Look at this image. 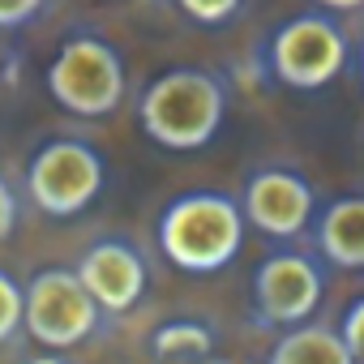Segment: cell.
<instances>
[{
  "label": "cell",
  "mask_w": 364,
  "mask_h": 364,
  "mask_svg": "<svg viewBox=\"0 0 364 364\" xmlns=\"http://www.w3.org/2000/svg\"><path fill=\"white\" fill-rule=\"evenodd\" d=\"M245 210L240 198L219 189H189L163 206L159 215V249L185 274H219L245 249Z\"/></svg>",
  "instance_id": "6da1fadb"
},
{
  "label": "cell",
  "mask_w": 364,
  "mask_h": 364,
  "mask_svg": "<svg viewBox=\"0 0 364 364\" xmlns=\"http://www.w3.org/2000/svg\"><path fill=\"white\" fill-rule=\"evenodd\" d=\"M223 116H228V90L206 69H167L137 99L141 133L154 146L180 154L210 146L223 129Z\"/></svg>",
  "instance_id": "7a4b0ae2"
},
{
  "label": "cell",
  "mask_w": 364,
  "mask_h": 364,
  "mask_svg": "<svg viewBox=\"0 0 364 364\" xmlns=\"http://www.w3.org/2000/svg\"><path fill=\"white\" fill-rule=\"evenodd\" d=\"M48 95L56 99V107H65L69 116L82 120H99L112 116L124 99V56L99 39V35H69L60 43V52L48 65Z\"/></svg>",
  "instance_id": "3957f363"
},
{
  "label": "cell",
  "mask_w": 364,
  "mask_h": 364,
  "mask_svg": "<svg viewBox=\"0 0 364 364\" xmlns=\"http://www.w3.org/2000/svg\"><path fill=\"white\" fill-rule=\"evenodd\" d=\"M103 309L69 266H48L22 287V334L48 351L82 347L99 334Z\"/></svg>",
  "instance_id": "277c9868"
},
{
  "label": "cell",
  "mask_w": 364,
  "mask_h": 364,
  "mask_svg": "<svg viewBox=\"0 0 364 364\" xmlns=\"http://www.w3.org/2000/svg\"><path fill=\"white\" fill-rule=\"evenodd\" d=\"M103 185H107V163L82 137H52L26 163V198L52 219L82 215L86 206H95Z\"/></svg>",
  "instance_id": "5b68a950"
},
{
  "label": "cell",
  "mask_w": 364,
  "mask_h": 364,
  "mask_svg": "<svg viewBox=\"0 0 364 364\" xmlns=\"http://www.w3.org/2000/svg\"><path fill=\"white\" fill-rule=\"evenodd\" d=\"M347 52H351L347 31L334 22L330 9H317L274 26L266 43V65L287 90H321L343 73Z\"/></svg>",
  "instance_id": "8992f818"
},
{
  "label": "cell",
  "mask_w": 364,
  "mask_h": 364,
  "mask_svg": "<svg viewBox=\"0 0 364 364\" xmlns=\"http://www.w3.org/2000/svg\"><path fill=\"white\" fill-rule=\"evenodd\" d=\"M326 296V270L313 253L279 249L253 270V317L266 330H287L317 313Z\"/></svg>",
  "instance_id": "52a82bcc"
},
{
  "label": "cell",
  "mask_w": 364,
  "mask_h": 364,
  "mask_svg": "<svg viewBox=\"0 0 364 364\" xmlns=\"http://www.w3.org/2000/svg\"><path fill=\"white\" fill-rule=\"evenodd\" d=\"M245 223L270 240H296L313 228L317 215V189L291 167H262L249 176L240 193Z\"/></svg>",
  "instance_id": "ba28073f"
},
{
  "label": "cell",
  "mask_w": 364,
  "mask_h": 364,
  "mask_svg": "<svg viewBox=\"0 0 364 364\" xmlns=\"http://www.w3.org/2000/svg\"><path fill=\"white\" fill-rule=\"evenodd\" d=\"M77 279L86 283V291L95 296V304L103 313H129L133 304H141L150 270L146 257L137 253V245L120 240V236H103L95 240L82 257H77Z\"/></svg>",
  "instance_id": "9c48e42d"
},
{
  "label": "cell",
  "mask_w": 364,
  "mask_h": 364,
  "mask_svg": "<svg viewBox=\"0 0 364 364\" xmlns=\"http://www.w3.org/2000/svg\"><path fill=\"white\" fill-rule=\"evenodd\" d=\"M317 249L338 270H364V193L334 198L321 215H313Z\"/></svg>",
  "instance_id": "30bf717a"
},
{
  "label": "cell",
  "mask_w": 364,
  "mask_h": 364,
  "mask_svg": "<svg viewBox=\"0 0 364 364\" xmlns=\"http://www.w3.org/2000/svg\"><path fill=\"white\" fill-rule=\"evenodd\" d=\"M270 360L274 364H351L347 360V347H343V334L326 321H296L287 326L274 347H270Z\"/></svg>",
  "instance_id": "8fae6325"
},
{
  "label": "cell",
  "mask_w": 364,
  "mask_h": 364,
  "mask_svg": "<svg viewBox=\"0 0 364 364\" xmlns=\"http://www.w3.org/2000/svg\"><path fill=\"white\" fill-rule=\"evenodd\" d=\"M150 355L154 360H210L215 355V326L198 321V317H171L150 334Z\"/></svg>",
  "instance_id": "7c38bea8"
},
{
  "label": "cell",
  "mask_w": 364,
  "mask_h": 364,
  "mask_svg": "<svg viewBox=\"0 0 364 364\" xmlns=\"http://www.w3.org/2000/svg\"><path fill=\"white\" fill-rule=\"evenodd\" d=\"M22 334V287L14 274L0 270V347Z\"/></svg>",
  "instance_id": "4fadbf2b"
},
{
  "label": "cell",
  "mask_w": 364,
  "mask_h": 364,
  "mask_svg": "<svg viewBox=\"0 0 364 364\" xmlns=\"http://www.w3.org/2000/svg\"><path fill=\"white\" fill-rule=\"evenodd\" d=\"M176 5H180V14H185L189 22H198V26H228L240 14L245 0H176Z\"/></svg>",
  "instance_id": "5bb4252c"
},
{
  "label": "cell",
  "mask_w": 364,
  "mask_h": 364,
  "mask_svg": "<svg viewBox=\"0 0 364 364\" xmlns=\"http://www.w3.org/2000/svg\"><path fill=\"white\" fill-rule=\"evenodd\" d=\"M338 334H343L347 360H351V364H364V296H355V300L347 304V313H343V326H338Z\"/></svg>",
  "instance_id": "9a60e30c"
},
{
  "label": "cell",
  "mask_w": 364,
  "mask_h": 364,
  "mask_svg": "<svg viewBox=\"0 0 364 364\" xmlns=\"http://www.w3.org/2000/svg\"><path fill=\"white\" fill-rule=\"evenodd\" d=\"M43 9V0H0V31H18Z\"/></svg>",
  "instance_id": "2e32d148"
},
{
  "label": "cell",
  "mask_w": 364,
  "mask_h": 364,
  "mask_svg": "<svg viewBox=\"0 0 364 364\" xmlns=\"http://www.w3.org/2000/svg\"><path fill=\"white\" fill-rule=\"evenodd\" d=\"M18 228V193L9 189V180L0 176V240Z\"/></svg>",
  "instance_id": "e0dca14e"
},
{
  "label": "cell",
  "mask_w": 364,
  "mask_h": 364,
  "mask_svg": "<svg viewBox=\"0 0 364 364\" xmlns=\"http://www.w3.org/2000/svg\"><path fill=\"white\" fill-rule=\"evenodd\" d=\"M317 9H330V14H355L364 9V0H313Z\"/></svg>",
  "instance_id": "ac0fdd59"
},
{
  "label": "cell",
  "mask_w": 364,
  "mask_h": 364,
  "mask_svg": "<svg viewBox=\"0 0 364 364\" xmlns=\"http://www.w3.org/2000/svg\"><path fill=\"white\" fill-rule=\"evenodd\" d=\"M355 73H360V82H364V43H360V56H355Z\"/></svg>",
  "instance_id": "d6986e66"
}]
</instances>
